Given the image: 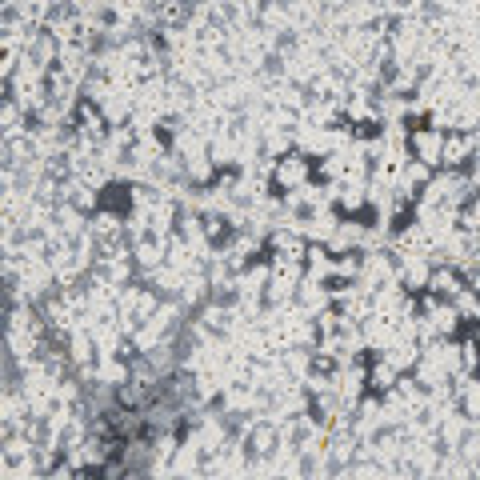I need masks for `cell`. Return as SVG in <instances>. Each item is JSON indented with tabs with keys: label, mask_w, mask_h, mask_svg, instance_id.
Returning <instances> with one entry per match:
<instances>
[{
	"label": "cell",
	"mask_w": 480,
	"mask_h": 480,
	"mask_svg": "<svg viewBox=\"0 0 480 480\" xmlns=\"http://www.w3.org/2000/svg\"><path fill=\"white\" fill-rule=\"evenodd\" d=\"M396 368H392V360L388 356H368V368H364V384H368V392H376V396H384V392H392V384H396Z\"/></svg>",
	"instance_id": "4"
},
{
	"label": "cell",
	"mask_w": 480,
	"mask_h": 480,
	"mask_svg": "<svg viewBox=\"0 0 480 480\" xmlns=\"http://www.w3.org/2000/svg\"><path fill=\"white\" fill-rule=\"evenodd\" d=\"M440 144H444V128H432V124L408 128V156L420 160V164L440 168Z\"/></svg>",
	"instance_id": "3"
},
{
	"label": "cell",
	"mask_w": 480,
	"mask_h": 480,
	"mask_svg": "<svg viewBox=\"0 0 480 480\" xmlns=\"http://www.w3.org/2000/svg\"><path fill=\"white\" fill-rule=\"evenodd\" d=\"M312 180V156H304V152H284V156L272 164V188L280 192H292L300 188V184Z\"/></svg>",
	"instance_id": "1"
},
{
	"label": "cell",
	"mask_w": 480,
	"mask_h": 480,
	"mask_svg": "<svg viewBox=\"0 0 480 480\" xmlns=\"http://www.w3.org/2000/svg\"><path fill=\"white\" fill-rule=\"evenodd\" d=\"M428 288H432L436 296H444V300H452V296L464 288L460 268H456V264H432V272H428Z\"/></svg>",
	"instance_id": "6"
},
{
	"label": "cell",
	"mask_w": 480,
	"mask_h": 480,
	"mask_svg": "<svg viewBox=\"0 0 480 480\" xmlns=\"http://www.w3.org/2000/svg\"><path fill=\"white\" fill-rule=\"evenodd\" d=\"M380 356H388L396 372H412V368H416V360H420V344H416V340H408V336H392V340H388V348H384Z\"/></svg>",
	"instance_id": "5"
},
{
	"label": "cell",
	"mask_w": 480,
	"mask_h": 480,
	"mask_svg": "<svg viewBox=\"0 0 480 480\" xmlns=\"http://www.w3.org/2000/svg\"><path fill=\"white\" fill-rule=\"evenodd\" d=\"M480 148L476 132H464V128H448L444 144H440V168H468L472 156Z\"/></svg>",
	"instance_id": "2"
}]
</instances>
